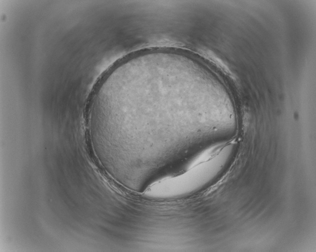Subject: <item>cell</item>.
Returning <instances> with one entry per match:
<instances>
[{
    "label": "cell",
    "mask_w": 316,
    "mask_h": 252,
    "mask_svg": "<svg viewBox=\"0 0 316 252\" xmlns=\"http://www.w3.org/2000/svg\"><path fill=\"white\" fill-rule=\"evenodd\" d=\"M88 129L98 160L114 176L170 166L188 133V69L180 56L148 52L117 65L94 94Z\"/></svg>",
    "instance_id": "obj_1"
},
{
    "label": "cell",
    "mask_w": 316,
    "mask_h": 252,
    "mask_svg": "<svg viewBox=\"0 0 316 252\" xmlns=\"http://www.w3.org/2000/svg\"><path fill=\"white\" fill-rule=\"evenodd\" d=\"M230 146L226 142L214 144L197 154L179 174H174L151 183L146 194L154 197L170 198L194 190L198 184L213 170L216 160Z\"/></svg>",
    "instance_id": "obj_2"
}]
</instances>
